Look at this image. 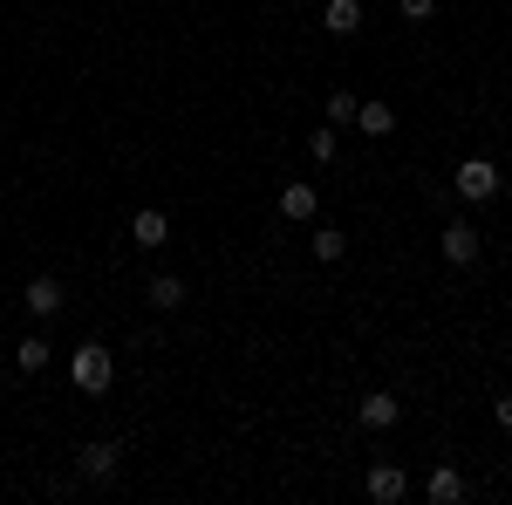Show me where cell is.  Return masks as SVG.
Segmentation results:
<instances>
[{
    "label": "cell",
    "instance_id": "7c38bea8",
    "mask_svg": "<svg viewBox=\"0 0 512 505\" xmlns=\"http://www.w3.org/2000/svg\"><path fill=\"white\" fill-rule=\"evenodd\" d=\"M151 308H185V280H178V273H158V280H151Z\"/></svg>",
    "mask_w": 512,
    "mask_h": 505
},
{
    "label": "cell",
    "instance_id": "ba28073f",
    "mask_svg": "<svg viewBox=\"0 0 512 505\" xmlns=\"http://www.w3.org/2000/svg\"><path fill=\"white\" fill-rule=\"evenodd\" d=\"M21 301H28V314H35V321H48V314H62V287H55V273H41V280H28V294H21Z\"/></svg>",
    "mask_w": 512,
    "mask_h": 505
},
{
    "label": "cell",
    "instance_id": "e0dca14e",
    "mask_svg": "<svg viewBox=\"0 0 512 505\" xmlns=\"http://www.w3.org/2000/svg\"><path fill=\"white\" fill-rule=\"evenodd\" d=\"M396 14H403V21H431L437 0H396Z\"/></svg>",
    "mask_w": 512,
    "mask_h": 505
},
{
    "label": "cell",
    "instance_id": "8fae6325",
    "mask_svg": "<svg viewBox=\"0 0 512 505\" xmlns=\"http://www.w3.org/2000/svg\"><path fill=\"white\" fill-rule=\"evenodd\" d=\"M321 192L315 185H280V219H315Z\"/></svg>",
    "mask_w": 512,
    "mask_h": 505
},
{
    "label": "cell",
    "instance_id": "9a60e30c",
    "mask_svg": "<svg viewBox=\"0 0 512 505\" xmlns=\"http://www.w3.org/2000/svg\"><path fill=\"white\" fill-rule=\"evenodd\" d=\"M14 362H21L28 376H35V369H48V342H41V335H28V342H14Z\"/></svg>",
    "mask_w": 512,
    "mask_h": 505
},
{
    "label": "cell",
    "instance_id": "30bf717a",
    "mask_svg": "<svg viewBox=\"0 0 512 505\" xmlns=\"http://www.w3.org/2000/svg\"><path fill=\"white\" fill-rule=\"evenodd\" d=\"M321 28H328L335 41H349L355 28H362V7H355V0H328V14H321Z\"/></svg>",
    "mask_w": 512,
    "mask_h": 505
},
{
    "label": "cell",
    "instance_id": "9c48e42d",
    "mask_svg": "<svg viewBox=\"0 0 512 505\" xmlns=\"http://www.w3.org/2000/svg\"><path fill=\"white\" fill-rule=\"evenodd\" d=\"M355 417H362L369 430H390L396 417H403V403H396L390 389H376V396H362V410H355Z\"/></svg>",
    "mask_w": 512,
    "mask_h": 505
},
{
    "label": "cell",
    "instance_id": "52a82bcc",
    "mask_svg": "<svg viewBox=\"0 0 512 505\" xmlns=\"http://www.w3.org/2000/svg\"><path fill=\"white\" fill-rule=\"evenodd\" d=\"M171 239V219H164L158 205H144L137 219H130V246H164Z\"/></svg>",
    "mask_w": 512,
    "mask_h": 505
},
{
    "label": "cell",
    "instance_id": "5bb4252c",
    "mask_svg": "<svg viewBox=\"0 0 512 505\" xmlns=\"http://www.w3.org/2000/svg\"><path fill=\"white\" fill-rule=\"evenodd\" d=\"M308 246H315V260H321V267H335V260L349 253V233H335V226H321V233L308 239Z\"/></svg>",
    "mask_w": 512,
    "mask_h": 505
},
{
    "label": "cell",
    "instance_id": "d6986e66",
    "mask_svg": "<svg viewBox=\"0 0 512 505\" xmlns=\"http://www.w3.org/2000/svg\"><path fill=\"white\" fill-rule=\"evenodd\" d=\"M492 424H499V430H506V437H512V389H506V396H499V403H492Z\"/></svg>",
    "mask_w": 512,
    "mask_h": 505
},
{
    "label": "cell",
    "instance_id": "7a4b0ae2",
    "mask_svg": "<svg viewBox=\"0 0 512 505\" xmlns=\"http://www.w3.org/2000/svg\"><path fill=\"white\" fill-rule=\"evenodd\" d=\"M458 198H465V205H492V198H499V164H492V157H465V164H458Z\"/></svg>",
    "mask_w": 512,
    "mask_h": 505
},
{
    "label": "cell",
    "instance_id": "6da1fadb",
    "mask_svg": "<svg viewBox=\"0 0 512 505\" xmlns=\"http://www.w3.org/2000/svg\"><path fill=\"white\" fill-rule=\"evenodd\" d=\"M69 376H76L82 396H103V389H110V376H117V362H110V349H103V342H82L76 362H69Z\"/></svg>",
    "mask_w": 512,
    "mask_h": 505
},
{
    "label": "cell",
    "instance_id": "4fadbf2b",
    "mask_svg": "<svg viewBox=\"0 0 512 505\" xmlns=\"http://www.w3.org/2000/svg\"><path fill=\"white\" fill-rule=\"evenodd\" d=\"M355 123H362L369 137H390V130H396V110H390V103H362V110H355Z\"/></svg>",
    "mask_w": 512,
    "mask_h": 505
},
{
    "label": "cell",
    "instance_id": "8992f818",
    "mask_svg": "<svg viewBox=\"0 0 512 505\" xmlns=\"http://www.w3.org/2000/svg\"><path fill=\"white\" fill-rule=\"evenodd\" d=\"M362 492H369L376 505H396L403 492H410V478H403L396 465H369V478H362Z\"/></svg>",
    "mask_w": 512,
    "mask_h": 505
},
{
    "label": "cell",
    "instance_id": "5b68a950",
    "mask_svg": "<svg viewBox=\"0 0 512 505\" xmlns=\"http://www.w3.org/2000/svg\"><path fill=\"white\" fill-rule=\"evenodd\" d=\"M437 246H444V260H451V267H472V260H478V226H465V219H451Z\"/></svg>",
    "mask_w": 512,
    "mask_h": 505
},
{
    "label": "cell",
    "instance_id": "ac0fdd59",
    "mask_svg": "<svg viewBox=\"0 0 512 505\" xmlns=\"http://www.w3.org/2000/svg\"><path fill=\"white\" fill-rule=\"evenodd\" d=\"M308 151H315L321 164H335V130H315V137H308Z\"/></svg>",
    "mask_w": 512,
    "mask_h": 505
},
{
    "label": "cell",
    "instance_id": "277c9868",
    "mask_svg": "<svg viewBox=\"0 0 512 505\" xmlns=\"http://www.w3.org/2000/svg\"><path fill=\"white\" fill-rule=\"evenodd\" d=\"M424 499H431V505H465V471H458V465H431Z\"/></svg>",
    "mask_w": 512,
    "mask_h": 505
},
{
    "label": "cell",
    "instance_id": "3957f363",
    "mask_svg": "<svg viewBox=\"0 0 512 505\" xmlns=\"http://www.w3.org/2000/svg\"><path fill=\"white\" fill-rule=\"evenodd\" d=\"M117 465H123V451L110 444V437H96V444H82V451H76V471H82V478H96V485L117 478Z\"/></svg>",
    "mask_w": 512,
    "mask_h": 505
},
{
    "label": "cell",
    "instance_id": "2e32d148",
    "mask_svg": "<svg viewBox=\"0 0 512 505\" xmlns=\"http://www.w3.org/2000/svg\"><path fill=\"white\" fill-rule=\"evenodd\" d=\"M355 110H362V103H355L349 89H335V96H328V123H355Z\"/></svg>",
    "mask_w": 512,
    "mask_h": 505
}]
</instances>
